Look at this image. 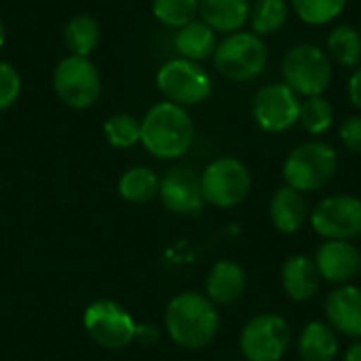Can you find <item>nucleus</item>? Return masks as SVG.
Returning a JSON list of instances; mask_svg holds the SVG:
<instances>
[{"label":"nucleus","instance_id":"f257e3e1","mask_svg":"<svg viewBox=\"0 0 361 361\" xmlns=\"http://www.w3.org/2000/svg\"><path fill=\"white\" fill-rule=\"evenodd\" d=\"M169 338L188 351L205 349L220 332L218 307L201 292H182L173 296L165 311Z\"/></svg>","mask_w":361,"mask_h":361},{"label":"nucleus","instance_id":"f03ea898","mask_svg":"<svg viewBox=\"0 0 361 361\" xmlns=\"http://www.w3.org/2000/svg\"><path fill=\"white\" fill-rule=\"evenodd\" d=\"M140 125V142L152 157L161 161L184 157L195 142V123L190 114L184 106H178L173 102L154 104Z\"/></svg>","mask_w":361,"mask_h":361},{"label":"nucleus","instance_id":"7ed1b4c3","mask_svg":"<svg viewBox=\"0 0 361 361\" xmlns=\"http://www.w3.org/2000/svg\"><path fill=\"white\" fill-rule=\"evenodd\" d=\"M338 171L336 150L319 140L305 142L296 146L283 161V180L286 186L298 192H317L324 190Z\"/></svg>","mask_w":361,"mask_h":361},{"label":"nucleus","instance_id":"20e7f679","mask_svg":"<svg viewBox=\"0 0 361 361\" xmlns=\"http://www.w3.org/2000/svg\"><path fill=\"white\" fill-rule=\"evenodd\" d=\"M216 70L233 82L256 80L269 63V47L254 32H235L218 42L214 51Z\"/></svg>","mask_w":361,"mask_h":361},{"label":"nucleus","instance_id":"39448f33","mask_svg":"<svg viewBox=\"0 0 361 361\" xmlns=\"http://www.w3.org/2000/svg\"><path fill=\"white\" fill-rule=\"evenodd\" d=\"M281 76L296 95H324L332 82V59L315 44H296L281 59Z\"/></svg>","mask_w":361,"mask_h":361},{"label":"nucleus","instance_id":"423d86ee","mask_svg":"<svg viewBox=\"0 0 361 361\" xmlns=\"http://www.w3.org/2000/svg\"><path fill=\"white\" fill-rule=\"evenodd\" d=\"M201 190L205 205L231 209L241 205L250 197L252 173L243 161L235 157H220L203 169Z\"/></svg>","mask_w":361,"mask_h":361},{"label":"nucleus","instance_id":"0eeeda50","mask_svg":"<svg viewBox=\"0 0 361 361\" xmlns=\"http://www.w3.org/2000/svg\"><path fill=\"white\" fill-rule=\"evenodd\" d=\"M292 345V328L279 313L252 317L239 334V351L245 361H281Z\"/></svg>","mask_w":361,"mask_h":361},{"label":"nucleus","instance_id":"6e6552de","mask_svg":"<svg viewBox=\"0 0 361 361\" xmlns=\"http://www.w3.org/2000/svg\"><path fill=\"white\" fill-rule=\"evenodd\" d=\"M53 87L66 106L85 110L99 99L102 76L89 57L68 55L57 63L53 72Z\"/></svg>","mask_w":361,"mask_h":361},{"label":"nucleus","instance_id":"1a4fd4ad","mask_svg":"<svg viewBox=\"0 0 361 361\" xmlns=\"http://www.w3.org/2000/svg\"><path fill=\"white\" fill-rule=\"evenodd\" d=\"M309 224L324 241L360 239L361 199L355 195H330L311 209Z\"/></svg>","mask_w":361,"mask_h":361},{"label":"nucleus","instance_id":"9d476101","mask_svg":"<svg viewBox=\"0 0 361 361\" xmlns=\"http://www.w3.org/2000/svg\"><path fill=\"white\" fill-rule=\"evenodd\" d=\"M157 85L167 102L178 106H197L212 95L209 74L197 61L184 57L163 63L157 72Z\"/></svg>","mask_w":361,"mask_h":361},{"label":"nucleus","instance_id":"9b49d317","mask_svg":"<svg viewBox=\"0 0 361 361\" xmlns=\"http://www.w3.org/2000/svg\"><path fill=\"white\" fill-rule=\"evenodd\" d=\"M85 332L104 349H125L137 338L133 317L112 300H95L82 315Z\"/></svg>","mask_w":361,"mask_h":361},{"label":"nucleus","instance_id":"f8f14e48","mask_svg":"<svg viewBox=\"0 0 361 361\" xmlns=\"http://www.w3.org/2000/svg\"><path fill=\"white\" fill-rule=\"evenodd\" d=\"M252 116L267 133H283L300 118V95L286 82H271L258 89L252 102Z\"/></svg>","mask_w":361,"mask_h":361},{"label":"nucleus","instance_id":"ddd939ff","mask_svg":"<svg viewBox=\"0 0 361 361\" xmlns=\"http://www.w3.org/2000/svg\"><path fill=\"white\" fill-rule=\"evenodd\" d=\"M161 203L176 216H199L205 207L201 176L188 167H173L161 180L159 188Z\"/></svg>","mask_w":361,"mask_h":361},{"label":"nucleus","instance_id":"4468645a","mask_svg":"<svg viewBox=\"0 0 361 361\" xmlns=\"http://www.w3.org/2000/svg\"><path fill=\"white\" fill-rule=\"evenodd\" d=\"M315 267L322 281L332 286H347L360 275V250L353 241H324L315 256Z\"/></svg>","mask_w":361,"mask_h":361},{"label":"nucleus","instance_id":"2eb2a0df","mask_svg":"<svg viewBox=\"0 0 361 361\" xmlns=\"http://www.w3.org/2000/svg\"><path fill=\"white\" fill-rule=\"evenodd\" d=\"M326 322L343 336L361 341V288L336 286L326 298Z\"/></svg>","mask_w":361,"mask_h":361},{"label":"nucleus","instance_id":"dca6fc26","mask_svg":"<svg viewBox=\"0 0 361 361\" xmlns=\"http://www.w3.org/2000/svg\"><path fill=\"white\" fill-rule=\"evenodd\" d=\"M281 288L294 302H309L322 288V277L313 256L294 254L281 267Z\"/></svg>","mask_w":361,"mask_h":361},{"label":"nucleus","instance_id":"f3484780","mask_svg":"<svg viewBox=\"0 0 361 361\" xmlns=\"http://www.w3.org/2000/svg\"><path fill=\"white\" fill-rule=\"evenodd\" d=\"M269 216L273 226L283 235H296L309 224L311 207L302 192L281 186L273 192L269 203Z\"/></svg>","mask_w":361,"mask_h":361},{"label":"nucleus","instance_id":"a211bd4d","mask_svg":"<svg viewBox=\"0 0 361 361\" xmlns=\"http://www.w3.org/2000/svg\"><path fill=\"white\" fill-rule=\"evenodd\" d=\"M247 288V273L237 260H218L205 277V296L218 305L237 302Z\"/></svg>","mask_w":361,"mask_h":361},{"label":"nucleus","instance_id":"6ab92c4d","mask_svg":"<svg viewBox=\"0 0 361 361\" xmlns=\"http://www.w3.org/2000/svg\"><path fill=\"white\" fill-rule=\"evenodd\" d=\"M341 334L326 322H309L298 336V355L302 361H336L341 355Z\"/></svg>","mask_w":361,"mask_h":361},{"label":"nucleus","instance_id":"aec40b11","mask_svg":"<svg viewBox=\"0 0 361 361\" xmlns=\"http://www.w3.org/2000/svg\"><path fill=\"white\" fill-rule=\"evenodd\" d=\"M250 0H199L203 21L216 32L235 34L250 21Z\"/></svg>","mask_w":361,"mask_h":361},{"label":"nucleus","instance_id":"412c9836","mask_svg":"<svg viewBox=\"0 0 361 361\" xmlns=\"http://www.w3.org/2000/svg\"><path fill=\"white\" fill-rule=\"evenodd\" d=\"M218 32L214 27H209L205 21H190L184 27L178 30L176 34V49L184 59L190 61H201L214 55L216 47H218Z\"/></svg>","mask_w":361,"mask_h":361},{"label":"nucleus","instance_id":"4be33fe9","mask_svg":"<svg viewBox=\"0 0 361 361\" xmlns=\"http://www.w3.org/2000/svg\"><path fill=\"white\" fill-rule=\"evenodd\" d=\"M99 40H102V27L93 15L87 13L74 15L63 27V42L70 55L89 57L99 47Z\"/></svg>","mask_w":361,"mask_h":361},{"label":"nucleus","instance_id":"5701e85b","mask_svg":"<svg viewBox=\"0 0 361 361\" xmlns=\"http://www.w3.org/2000/svg\"><path fill=\"white\" fill-rule=\"evenodd\" d=\"M118 195L129 203H148L159 195L161 180L148 167H131L118 180Z\"/></svg>","mask_w":361,"mask_h":361},{"label":"nucleus","instance_id":"b1692460","mask_svg":"<svg viewBox=\"0 0 361 361\" xmlns=\"http://www.w3.org/2000/svg\"><path fill=\"white\" fill-rule=\"evenodd\" d=\"M328 55L338 66L345 68H357L361 61V32L353 25H338L330 32L328 40Z\"/></svg>","mask_w":361,"mask_h":361},{"label":"nucleus","instance_id":"393cba45","mask_svg":"<svg viewBox=\"0 0 361 361\" xmlns=\"http://www.w3.org/2000/svg\"><path fill=\"white\" fill-rule=\"evenodd\" d=\"M290 17V6L286 0H256L250 8L252 32L258 36H269L279 32Z\"/></svg>","mask_w":361,"mask_h":361},{"label":"nucleus","instance_id":"a878e982","mask_svg":"<svg viewBox=\"0 0 361 361\" xmlns=\"http://www.w3.org/2000/svg\"><path fill=\"white\" fill-rule=\"evenodd\" d=\"M298 123L302 125V129L307 133L324 135L326 131H330V127L334 123V108L324 95L305 97V102H300V118H298Z\"/></svg>","mask_w":361,"mask_h":361},{"label":"nucleus","instance_id":"bb28decb","mask_svg":"<svg viewBox=\"0 0 361 361\" xmlns=\"http://www.w3.org/2000/svg\"><path fill=\"white\" fill-rule=\"evenodd\" d=\"M152 15L167 27H184L199 15V0H152Z\"/></svg>","mask_w":361,"mask_h":361},{"label":"nucleus","instance_id":"cd10ccee","mask_svg":"<svg viewBox=\"0 0 361 361\" xmlns=\"http://www.w3.org/2000/svg\"><path fill=\"white\" fill-rule=\"evenodd\" d=\"M349 0H292L296 15L309 25H326L334 21Z\"/></svg>","mask_w":361,"mask_h":361},{"label":"nucleus","instance_id":"c85d7f7f","mask_svg":"<svg viewBox=\"0 0 361 361\" xmlns=\"http://www.w3.org/2000/svg\"><path fill=\"white\" fill-rule=\"evenodd\" d=\"M104 135H106L110 146L125 150V148H131L140 142L142 125L131 114H112L104 123Z\"/></svg>","mask_w":361,"mask_h":361},{"label":"nucleus","instance_id":"c756f323","mask_svg":"<svg viewBox=\"0 0 361 361\" xmlns=\"http://www.w3.org/2000/svg\"><path fill=\"white\" fill-rule=\"evenodd\" d=\"M19 93H21L19 72L11 63L0 61V112L8 110L19 99Z\"/></svg>","mask_w":361,"mask_h":361},{"label":"nucleus","instance_id":"7c9ffc66","mask_svg":"<svg viewBox=\"0 0 361 361\" xmlns=\"http://www.w3.org/2000/svg\"><path fill=\"white\" fill-rule=\"evenodd\" d=\"M341 142L347 146V150L361 154V114L349 116L343 125H341Z\"/></svg>","mask_w":361,"mask_h":361},{"label":"nucleus","instance_id":"2f4dec72","mask_svg":"<svg viewBox=\"0 0 361 361\" xmlns=\"http://www.w3.org/2000/svg\"><path fill=\"white\" fill-rule=\"evenodd\" d=\"M347 93H349L351 104L361 112V66L355 68V72L351 74L349 85H347Z\"/></svg>","mask_w":361,"mask_h":361},{"label":"nucleus","instance_id":"473e14b6","mask_svg":"<svg viewBox=\"0 0 361 361\" xmlns=\"http://www.w3.org/2000/svg\"><path fill=\"white\" fill-rule=\"evenodd\" d=\"M343 361H361V341H355L353 345H349V349L343 355Z\"/></svg>","mask_w":361,"mask_h":361},{"label":"nucleus","instance_id":"72a5a7b5","mask_svg":"<svg viewBox=\"0 0 361 361\" xmlns=\"http://www.w3.org/2000/svg\"><path fill=\"white\" fill-rule=\"evenodd\" d=\"M4 38H6V30H4V21H2V17H0V49H2V44H4Z\"/></svg>","mask_w":361,"mask_h":361},{"label":"nucleus","instance_id":"f704fd0d","mask_svg":"<svg viewBox=\"0 0 361 361\" xmlns=\"http://www.w3.org/2000/svg\"><path fill=\"white\" fill-rule=\"evenodd\" d=\"M360 275H361V252H360Z\"/></svg>","mask_w":361,"mask_h":361},{"label":"nucleus","instance_id":"c9c22d12","mask_svg":"<svg viewBox=\"0 0 361 361\" xmlns=\"http://www.w3.org/2000/svg\"><path fill=\"white\" fill-rule=\"evenodd\" d=\"M360 32H361V30H360Z\"/></svg>","mask_w":361,"mask_h":361}]
</instances>
